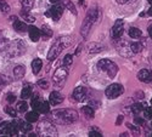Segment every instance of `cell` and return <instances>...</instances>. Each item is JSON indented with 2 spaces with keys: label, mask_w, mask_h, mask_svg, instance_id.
<instances>
[{
  "label": "cell",
  "mask_w": 152,
  "mask_h": 137,
  "mask_svg": "<svg viewBox=\"0 0 152 137\" xmlns=\"http://www.w3.org/2000/svg\"><path fill=\"white\" fill-rule=\"evenodd\" d=\"M50 118L57 124H72L78 120V113L73 109L54 110L50 114Z\"/></svg>",
  "instance_id": "1"
},
{
  "label": "cell",
  "mask_w": 152,
  "mask_h": 137,
  "mask_svg": "<svg viewBox=\"0 0 152 137\" xmlns=\"http://www.w3.org/2000/svg\"><path fill=\"white\" fill-rule=\"evenodd\" d=\"M72 43H73V40H72V38H69V36H62V38L60 36V38H57L56 41L53 44L51 49H50L49 54H48V59L49 61L55 59L61 54V51H63L66 47H68Z\"/></svg>",
  "instance_id": "2"
},
{
  "label": "cell",
  "mask_w": 152,
  "mask_h": 137,
  "mask_svg": "<svg viewBox=\"0 0 152 137\" xmlns=\"http://www.w3.org/2000/svg\"><path fill=\"white\" fill-rule=\"evenodd\" d=\"M97 17H99V12H97L96 9H91L90 11H88V15H86V17L83 22V26H82V29H80V33H82V35L84 36V38L88 36V34H89L93 24L97 20Z\"/></svg>",
  "instance_id": "3"
},
{
  "label": "cell",
  "mask_w": 152,
  "mask_h": 137,
  "mask_svg": "<svg viewBox=\"0 0 152 137\" xmlns=\"http://www.w3.org/2000/svg\"><path fill=\"white\" fill-rule=\"evenodd\" d=\"M97 68L100 70H102L104 73H106L107 75L110 77V79L115 78L116 74L118 73V67L115 62H112L110 59H101L97 63Z\"/></svg>",
  "instance_id": "4"
},
{
  "label": "cell",
  "mask_w": 152,
  "mask_h": 137,
  "mask_svg": "<svg viewBox=\"0 0 152 137\" xmlns=\"http://www.w3.org/2000/svg\"><path fill=\"white\" fill-rule=\"evenodd\" d=\"M37 132H38V135L44 136V137L57 136V130H56V128H55L50 121H46V120H44V121H42V123L38 124Z\"/></svg>",
  "instance_id": "5"
},
{
  "label": "cell",
  "mask_w": 152,
  "mask_h": 137,
  "mask_svg": "<svg viewBox=\"0 0 152 137\" xmlns=\"http://www.w3.org/2000/svg\"><path fill=\"white\" fill-rule=\"evenodd\" d=\"M67 75H68V68L66 66L60 67L54 73V75H53V83L57 86V88H62V86L65 85V83H66Z\"/></svg>",
  "instance_id": "6"
},
{
  "label": "cell",
  "mask_w": 152,
  "mask_h": 137,
  "mask_svg": "<svg viewBox=\"0 0 152 137\" xmlns=\"http://www.w3.org/2000/svg\"><path fill=\"white\" fill-rule=\"evenodd\" d=\"M123 92H124V88L121 84H112V85L108 86V88L106 89V91H105L106 96L110 99H115V98L119 97Z\"/></svg>",
  "instance_id": "7"
},
{
  "label": "cell",
  "mask_w": 152,
  "mask_h": 137,
  "mask_svg": "<svg viewBox=\"0 0 152 137\" xmlns=\"http://www.w3.org/2000/svg\"><path fill=\"white\" fill-rule=\"evenodd\" d=\"M63 9H65V7H63V5H55V6H53L51 9H49L46 11V16L51 17L54 21H58L60 17L63 14Z\"/></svg>",
  "instance_id": "8"
},
{
  "label": "cell",
  "mask_w": 152,
  "mask_h": 137,
  "mask_svg": "<svg viewBox=\"0 0 152 137\" xmlns=\"http://www.w3.org/2000/svg\"><path fill=\"white\" fill-rule=\"evenodd\" d=\"M123 30H124V22L122 20L116 21L115 26H113V28H112V36L115 39L121 38L122 34H123Z\"/></svg>",
  "instance_id": "9"
},
{
  "label": "cell",
  "mask_w": 152,
  "mask_h": 137,
  "mask_svg": "<svg viewBox=\"0 0 152 137\" xmlns=\"http://www.w3.org/2000/svg\"><path fill=\"white\" fill-rule=\"evenodd\" d=\"M72 97L74 98V101L77 102H83L85 97H86V89L83 88V86H79V88H75L73 91Z\"/></svg>",
  "instance_id": "10"
},
{
  "label": "cell",
  "mask_w": 152,
  "mask_h": 137,
  "mask_svg": "<svg viewBox=\"0 0 152 137\" xmlns=\"http://www.w3.org/2000/svg\"><path fill=\"white\" fill-rule=\"evenodd\" d=\"M62 101H63V96L58 91H53L49 96V102L51 106H57L62 103Z\"/></svg>",
  "instance_id": "11"
},
{
  "label": "cell",
  "mask_w": 152,
  "mask_h": 137,
  "mask_svg": "<svg viewBox=\"0 0 152 137\" xmlns=\"http://www.w3.org/2000/svg\"><path fill=\"white\" fill-rule=\"evenodd\" d=\"M137 78L142 83H151L152 81V72L148 69H141L137 73Z\"/></svg>",
  "instance_id": "12"
},
{
  "label": "cell",
  "mask_w": 152,
  "mask_h": 137,
  "mask_svg": "<svg viewBox=\"0 0 152 137\" xmlns=\"http://www.w3.org/2000/svg\"><path fill=\"white\" fill-rule=\"evenodd\" d=\"M28 34H29V38L32 39V41H34V43H37L38 40H39L40 39V35H42L40 29L34 27V26L28 27Z\"/></svg>",
  "instance_id": "13"
},
{
  "label": "cell",
  "mask_w": 152,
  "mask_h": 137,
  "mask_svg": "<svg viewBox=\"0 0 152 137\" xmlns=\"http://www.w3.org/2000/svg\"><path fill=\"white\" fill-rule=\"evenodd\" d=\"M32 91H33V86L31 84H26L24 85V88L22 89L21 91V98L22 99H27L32 96Z\"/></svg>",
  "instance_id": "14"
},
{
  "label": "cell",
  "mask_w": 152,
  "mask_h": 137,
  "mask_svg": "<svg viewBox=\"0 0 152 137\" xmlns=\"http://www.w3.org/2000/svg\"><path fill=\"white\" fill-rule=\"evenodd\" d=\"M14 27H15L16 32H18V33H24V32H27V30H28L27 24L24 23V22H22V21H18V20L14 23Z\"/></svg>",
  "instance_id": "15"
},
{
  "label": "cell",
  "mask_w": 152,
  "mask_h": 137,
  "mask_svg": "<svg viewBox=\"0 0 152 137\" xmlns=\"http://www.w3.org/2000/svg\"><path fill=\"white\" fill-rule=\"evenodd\" d=\"M42 67H43V62H42V59H39V58H34L33 62H32V69H33V73H34V74H38V73L40 72Z\"/></svg>",
  "instance_id": "16"
},
{
  "label": "cell",
  "mask_w": 152,
  "mask_h": 137,
  "mask_svg": "<svg viewBox=\"0 0 152 137\" xmlns=\"http://www.w3.org/2000/svg\"><path fill=\"white\" fill-rule=\"evenodd\" d=\"M89 54H97V52H101L102 51V46H101L100 44H97V43H90L89 44Z\"/></svg>",
  "instance_id": "17"
},
{
  "label": "cell",
  "mask_w": 152,
  "mask_h": 137,
  "mask_svg": "<svg viewBox=\"0 0 152 137\" xmlns=\"http://www.w3.org/2000/svg\"><path fill=\"white\" fill-rule=\"evenodd\" d=\"M82 112L84 113V115H85L86 118H89V119H93V118H94L95 112H94V109H93L91 106H85V107H83V108H82Z\"/></svg>",
  "instance_id": "18"
},
{
  "label": "cell",
  "mask_w": 152,
  "mask_h": 137,
  "mask_svg": "<svg viewBox=\"0 0 152 137\" xmlns=\"http://www.w3.org/2000/svg\"><path fill=\"white\" fill-rule=\"evenodd\" d=\"M128 33H129V36H130V38H133V39H139L142 35L141 30L139 29V28H135V27L129 28V32Z\"/></svg>",
  "instance_id": "19"
},
{
  "label": "cell",
  "mask_w": 152,
  "mask_h": 137,
  "mask_svg": "<svg viewBox=\"0 0 152 137\" xmlns=\"http://www.w3.org/2000/svg\"><path fill=\"white\" fill-rule=\"evenodd\" d=\"M42 36H43V39L44 40H48L49 38H51V35H53V32H51V29H50L48 26H44L43 28H42Z\"/></svg>",
  "instance_id": "20"
},
{
  "label": "cell",
  "mask_w": 152,
  "mask_h": 137,
  "mask_svg": "<svg viewBox=\"0 0 152 137\" xmlns=\"http://www.w3.org/2000/svg\"><path fill=\"white\" fill-rule=\"evenodd\" d=\"M38 118H39V114H38L37 110L29 112V113H27V115H26V119H27V121H29V123H35V121L38 120Z\"/></svg>",
  "instance_id": "21"
},
{
  "label": "cell",
  "mask_w": 152,
  "mask_h": 137,
  "mask_svg": "<svg viewBox=\"0 0 152 137\" xmlns=\"http://www.w3.org/2000/svg\"><path fill=\"white\" fill-rule=\"evenodd\" d=\"M40 103H42V99L39 98V96H38V95H35V96L32 98L31 106H32V108H33L34 110H38V109H39V107H40Z\"/></svg>",
  "instance_id": "22"
},
{
  "label": "cell",
  "mask_w": 152,
  "mask_h": 137,
  "mask_svg": "<svg viewBox=\"0 0 152 137\" xmlns=\"http://www.w3.org/2000/svg\"><path fill=\"white\" fill-rule=\"evenodd\" d=\"M24 73H26V69H24L23 66H17L14 69V74H15L16 78H22L24 75Z\"/></svg>",
  "instance_id": "23"
},
{
  "label": "cell",
  "mask_w": 152,
  "mask_h": 137,
  "mask_svg": "<svg viewBox=\"0 0 152 137\" xmlns=\"http://www.w3.org/2000/svg\"><path fill=\"white\" fill-rule=\"evenodd\" d=\"M20 130L22 131V132H28V131H31L32 130V123H23V121H21L20 123Z\"/></svg>",
  "instance_id": "24"
},
{
  "label": "cell",
  "mask_w": 152,
  "mask_h": 137,
  "mask_svg": "<svg viewBox=\"0 0 152 137\" xmlns=\"http://www.w3.org/2000/svg\"><path fill=\"white\" fill-rule=\"evenodd\" d=\"M130 49H132L133 54H139L142 51V45L140 43H133V44H130Z\"/></svg>",
  "instance_id": "25"
},
{
  "label": "cell",
  "mask_w": 152,
  "mask_h": 137,
  "mask_svg": "<svg viewBox=\"0 0 152 137\" xmlns=\"http://www.w3.org/2000/svg\"><path fill=\"white\" fill-rule=\"evenodd\" d=\"M38 110H39L40 113L46 114V113H49V112H50V104L48 102H42L40 107H39V109H38Z\"/></svg>",
  "instance_id": "26"
},
{
  "label": "cell",
  "mask_w": 152,
  "mask_h": 137,
  "mask_svg": "<svg viewBox=\"0 0 152 137\" xmlns=\"http://www.w3.org/2000/svg\"><path fill=\"white\" fill-rule=\"evenodd\" d=\"M10 121L0 123V135H7V128H9Z\"/></svg>",
  "instance_id": "27"
},
{
  "label": "cell",
  "mask_w": 152,
  "mask_h": 137,
  "mask_svg": "<svg viewBox=\"0 0 152 137\" xmlns=\"http://www.w3.org/2000/svg\"><path fill=\"white\" fill-rule=\"evenodd\" d=\"M27 11H28V10H27V7L24 9V11H21V15H22V17H23L24 20H26L27 22H34V21H35V18H34L33 16H29V15L27 14Z\"/></svg>",
  "instance_id": "28"
},
{
  "label": "cell",
  "mask_w": 152,
  "mask_h": 137,
  "mask_svg": "<svg viewBox=\"0 0 152 137\" xmlns=\"http://www.w3.org/2000/svg\"><path fill=\"white\" fill-rule=\"evenodd\" d=\"M73 63V56L72 55H66L65 58H63V66H66V67H71V65Z\"/></svg>",
  "instance_id": "29"
},
{
  "label": "cell",
  "mask_w": 152,
  "mask_h": 137,
  "mask_svg": "<svg viewBox=\"0 0 152 137\" xmlns=\"http://www.w3.org/2000/svg\"><path fill=\"white\" fill-rule=\"evenodd\" d=\"M5 112L10 115V117H12V118H15L16 115H17V110L14 108V107H10V106H7V107H5Z\"/></svg>",
  "instance_id": "30"
},
{
  "label": "cell",
  "mask_w": 152,
  "mask_h": 137,
  "mask_svg": "<svg viewBox=\"0 0 152 137\" xmlns=\"http://www.w3.org/2000/svg\"><path fill=\"white\" fill-rule=\"evenodd\" d=\"M27 108H28V104L24 102V101H21V102L17 103V110L21 112V113H22V112H26Z\"/></svg>",
  "instance_id": "31"
},
{
  "label": "cell",
  "mask_w": 152,
  "mask_h": 137,
  "mask_svg": "<svg viewBox=\"0 0 152 137\" xmlns=\"http://www.w3.org/2000/svg\"><path fill=\"white\" fill-rule=\"evenodd\" d=\"M142 107H144V106H142L141 103H135V104H134V106L132 107V110H133V113H134V114H137V113H140V112H141V110L144 109Z\"/></svg>",
  "instance_id": "32"
},
{
  "label": "cell",
  "mask_w": 152,
  "mask_h": 137,
  "mask_svg": "<svg viewBox=\"0 0 152 137\" xmlns=\"http://www.w3.org/2000/svg\"><path fill=\"white\" fill-rule=\"evenodd\" d=\"M0 11L4 12V14H7V12L10 11V6L5 1H0Z\"/></svg>",
  "instance_id": "33"
},
{
  "label": "cell",
  "mask_w": 152,
  "mask_h": 137,
  "mask_svg": "<svg viewBox=\"0 0 152 137\" xmlns=\"http://www.w3.org/2000/svg\"><path fill=\"white\" fill-rule=\"evenodd\" d=\"M144 117L146 119H152V108L151 107H147L144 109Z\"/></svg>",
  "instance_id": "34"
},
{
  "label": "cell",
  "mask_w": 152,
  "mask_h": 137,
  "mask_svg": "<svg viewBox=\"0 0 152 137\" xmlns=\"http://www.w3.org/2000/svg\"><path fill=\"white\" fill-rule=\"evenodd\" d=\"M20 1H21V4H22L24 7H27V9L32 7L33 4H34V0H20Z\"/></svg>",
  "instance_id": "35"
},
{
  "label": "cell",
  "mask_w": 152,
  "mask_h": 137,
  "mask_svg": "<svg viewBox=\"0 0 152 137\" xmlns=\"http://www.w3.org/2000/svg\"><path fill=\"white\" fill-rule=\"evenodd\" d=\"M126 126H128V129H129V130H132L133 135H140V129L136 128V126H134L133 124H128Z\"/></svg>",
  "instance_id": "36"
},
{
  "label": "cell",
  "mask_w": 152,
  "mask_h": 137,
  "mask_svg": "<svg viewBox=\"0 0 152 137\" xmlns=\"http://www.w3.org/2000/svg\"><path fill=\"white\" fill-rule=\"evenodd\" d=\"M9 83V80L6 79V77H3V75H0V89L4 88V86Z\"/></svg>",
  "instance_id": "37"
},
{
  "label": "cell",
  "mask_w": 152,
  "mask_h": 137,
  "mask_svg": "<svg viewBox=\"0 0 152 137\" xmlns=\"http://www.w3.org/2000/svg\"><path fill=\"white\" fill-rule=\"evenodd\" d=\"M38 85H39L42 89H48L49 88V84L45 80H39V81H38Z\"/></svg>",
  "instance_id": "38"
},
{
  "label": "cell",
  "mask_w": 152,
  "mask_h": 137,
  "mask_svg": "<svg viewBox=\"0 0 152 137\" xmlns=\"http://www.w3.org/2000/svg\"><path fill=\"white\" fill-rule=\"evenodd\" d=\"M89 136L90 137H101V132L100 131H96V130H91L89 132Z\"/></svg>",
  "instance_id": "39"
},
{
  "label": "cell",
  "mask_w": 152,
  "mask_h": 137,
  "mask_svg": "<svg viewBox=\"0 0 152 137\" xmlns=\"http://www.w3.org/2000/svg\"><path fill=\"white\" fill-rule=\"evenodd\" d=\"M6 99H7V102H9V103H12V102H15V101H16V97H15L14 94H9Z\"/></svg>",
  "instance_id": "40"
},
{
  "label": "cell",
  "mask_w": 152,
  "mask_h": 137,
  "mask_svg": "<svg viewBox=\"0 0 152 137\" xmlns=\"http://www.w3.org/2000/svg\"><path fill=\"white\" fill-rule=\"evenodd\" d=\"M66 5H67V7H68L69 10H72V12H73L74 15H77V11H75V9H74V6H73V4H72V3H69L68 0H67V1H66Z\"/></svg>",
  "instance_id": "41"
},
{
  "label": "cell",
  "mask_w": 152,
  "mask_h": 137,
  "mask_svg": "<svg viewBox=\"0 0 152 137\" xmlns=\"http://www.w3.org/2000/svg\"><path fill=\"white\" fill-rule=\"evenodd\" d=\"M134 123L137 124V125H142V124H144V119L142 118H135L134 119Z\"/></svg>",
  "instance_id": "42"
},
{
  "label": "cell",
  "mask_w": 152,
  "mask_h": 137,
  "mask_svg": "<svg viewBox=\"0 0 152 137\" xmlns=\"http://www.w3.org/2000/svg\"><path fill=\"white\" fill-rule=\"evenodd\" d=\"M82 49H83V45L80 44V45L77 47V51H75V55H79V54L82 52Z\"/></svg>",
  "instance_id": "43"
},
{
  "label": "cell",
  "mask_w": 152,
  "mask_h": 137,
  "mask_svg": "<svg viewBox=\"0 0 152 137\" xmlns=\"http://www.w3.org/2000/svg\"><path fill=\"white\" fill-rule=\"evenodd\" d=\"M122 123H123V117L119 115L118 119H117V121H116V124H117V125H119V124H122Z\"/></svg>",
  "instance_id": "44"
},
{
  "label": "cell",
  "mask_w": 152,
  "mask_h": 137,
  "mask_svg": "<svg viewBox=\"0 0 152 137\" xmlns=\"http://www.w3.org/2000/svg\"><path fill=\"white\" fill-rule=\"evenodd\" d=\"M16 21H17V17H16V16H11V17H10V22H12V23H15Z\"/></svg>",
  "instance_id": "45"
},
{
  "label": "cell",
  "mask_w": 152,
  "mask_h": 137,
  "mask_svg": "<svg viewBox=\"0 0 152 137\" xmlns=\"http://www.w3.org/2000/svg\"><path fill=\"white\" fill-rule=\"evenodd\" d=\"M116 1H117L118 4H125V3H128L129 0H116Z\"/></svg>",
  "instance_id": "46"
},
{
  "label": "cell",
  "mask_w": 152,
  "mask_h": 137,
  "mask_svg": "<svg viewBox=\"0 0 152 137\" xmlns=\"http://www.w3.org/2000/svg\"><path fill=\"white\" fill-rule=\"evenodd\" d=\"M148 34H150V36L152 38V24H150V27H148Z\"/></svg>",
  "instance_id": "47"
},
{
  "label": "cell",
  "mask_w": 152,
  "mask_h": 137,
  "mask_svg": "<svg viewBox=\"0 0 152 137\" xmlns=\"http://www.w3.org/2000/svg\"><path fill=\"white\" fill-rule=\"evenodd\" d=\"M147 16H152V6L148 9V11H147Z\"/></svg>",
  "instance_id": "48"
},
{
  "label": "cell",
  "mask_w": 152,
  "mask_h": 137,
  "mask_svg": "<svg viewBox=\"0 0 152 137\" xmlns=\"http://www.w3.org/2000/svg\"><path fill=\"white\" fill-rule=\"evenodd\" d=\"M51 3H58V0H50Z\"/></svg>",
  "instance_id": "49"
},
{
  "label": "cell",
  "mask_w": 152,
  "mask_h": 137,
  "mask_svg": "<svg viewBox=\"0 0 152 137\" xmlns=\"http://www.w3.org/2000/svg\"><path fill=\"white\" fill-rule=\"evenodd\" d=\"M147 1H148L150 4H152V0H147Z\"/></svg>",
  "instance_id": "50"
},
{
  "label": "cell",
  "mask_w": 152,
  "mask_h": 137,
  "mask_svg": "<svg viewBox=\"0 0 152 137\" xmlns=\"http://www.w3.org/2000/svg\"><path fill=\"white\" fill-rule=\"evenodd\" d=\"M151 104H152V98H151Z\"/></svg>",
  "instance_id": "51"
},
{
  "label": "cell",
  "mask_w": 152,
  "mask_h": 137,
  "mask_svg": "<svg viewBox=\"0 0 152 137\" xmlns=\"http://www.w3.org/2000/svg\"><path fill=\"white\" fill-rule=\"evenodd\" d=\"M79 1H83V0H79Z\"/></svg>",
  "instance_id": "52"
},
{
  "label": "cell",
  "mask_w": 152,
  "mask_h": 137,
  "mask_svg": "<svg viewBox=\"0 0 152 137\" xmlns=\"http://www.w3.org/2000/svg\"><path fill=\"white\" fill-rule=\"evenodd\" d=\"M151 126H152V124H151Z\"/></svg>",
  "instance_id": "53"
}]
</instances>
